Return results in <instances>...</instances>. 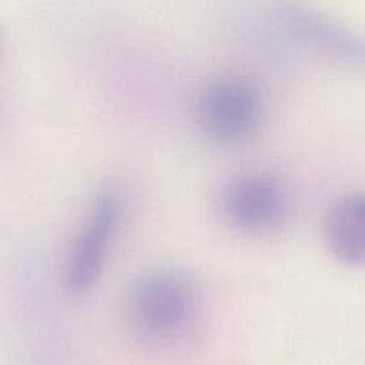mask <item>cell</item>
<instances>
[{
  "instance_id": "obj_1",
  "label": "cell",
  "mask_w": 365,
  "mask_h": 365,
  "mask_svg": "<svg viewBox=\"0 0 365 365\" xmlns=\"http://www.w3.org/2000/svg\"><path fill=\"white\" fill-rule=\"evenodd\" d=\"M125 314L133 334L143 342L174 345L190 334L197 319L195 281L177 267L148 269L131 284Z\"/></svg>"
},
{
  "instance_id": "obj_2",
  "label": "cell",
  "mask_w": 365,
  "mask_h": 365,
  "mask_svg": "<svg viewBox=\"0 0 365 365\" xmlns=\"http://www.w3.org/2000/svg\"><path fill=\"white\" fill-rule=\"evenodd\" d=\"M265 111L261 88L240 76L211 81L198 100V123L212 143L238 145L259 128Z\"/></svg>"
},
{
  "instance_id": "obj_3",
  "label": "cell",
  "mask_w": 365,
  "mask_h": 365,
  "mask_svg": "<svg viewBox=\"0 0 365 365\" xmlns=\"http://www.w3.org/2000/svg\"><path fill=\"white\" fill-rule=\"evenodd\" d=\"M217 208L235 230L269 232L288 218L291 198L285 182L271 171L251 170L230 178L220 190Z\"/></svg>"
},
{
  "instance_id": "obj_4",
  "label": "cell",
  "mask_w": 365,
  "mask_h": 365,
  "mask_svg": "<svg viewBox=\"0 0 365 365\" xmlns=\"http://www.w3.org/2000/svg\"><path fill=\"white\" fill-rule=\"evenodd\" d=\"M123 215V200L114 188L103 190L71 248L66 287L73 294L90 289L104 267L110 244Z\"/></svg>"
},
{
  "instance_id": "obj_5",
  "label": "cell",
  "mask_w": 365,
  "mask_h": 365,
  "mask_svg": "<svg viewBox=\"0 0 365 365\" xmlns=\"http://www.w3.org/2000/svg\"><path fill=\"white\" fill-rule=\"evenodd\" d=\"M275 14L299 43L336 61L365 66V37L299 0H278Z\"/></svg>"
},
{
  "instance_id": "obj_6",
  "label": "cell",
  "mask_w": 365,
  "mask_h": 365,
  "mask_svg": "<svg viewBox=\"0 0 365 365\" xmlns=\"http://www.w3.org/2000/svg\"><path fill=\"white\" fill-rule=\"evenodd\" d=\"M322 232L335 258L365 267V191H349L335 198L324 215Z\"/></svg>"
}]
</instances>
